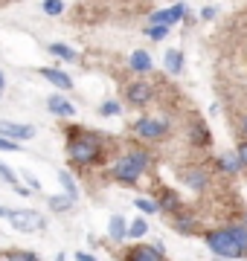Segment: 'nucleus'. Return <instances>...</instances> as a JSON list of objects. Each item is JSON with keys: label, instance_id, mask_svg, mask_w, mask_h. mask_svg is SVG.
Masks as SVG:
<instances>
[{"label": "nucleus", "instance_id": "nucleus-2", "mask_svg": "<svg viewBox=\"0 0 247 261\" xmlns=\"http://www.w3.org/2000/svg\"><path fill=\"white\" fill-rule=\"evenodd\" d=\"M102 157V140L90 134V130H73L70 140H67V160L73 166L85 168V166H93L99 163Z\"/></svg>", "mask_w": 247, "mask_h": 261}, {"label": "nucleus", "instance_id": "nucleus-17", "mask_svg": "<svg viewBox=\"0 0 247 261\" xmlns=\"http://www.w3.org/2000/svg\"><path fill=\"white\" fill-rule=\"evenodd\" d=\"M47 53H53L56 58H61V61H76L79 58V53L73 47H67V44H58V41H53L47 47Z\"/></svg>", "mask_w": 247, "mask_h": 261}, {"label": "nucleus", "instance_id": "nucleus-3", "mask_svg": "<svg viewBox=\"0 0 247 261\" xmlns=\"http://www.w3.org/2000/svg\"><path fill=\"white\" fill-rule=\"evenodd\" d=\"M152 166V154L149 151H131V154H122V157L114 163V168H111V174H114L119 183H125V186H134L137 180L143 177V171Z\"/></svg>", "mask_w": 247, "mask_h": 261}, {"label": "nucleus", "instance_id": "nucleus-19", "mask_svg": "<svg viewBox=\"0 0 247 261\" xmlns=\"http://www.w3.org/2000/svg\"><path fill=\"white\" fill-rule=\"evenodd\" d=\"M47 203H50V209H53V212H67V209H73V203H76V200H73L70 195H53Z\"/></svg>", "mask_w": 247, "mask_h": 261}, {"label": "nucleus", "instance_id": "nucleus-25", "mask_svg": "<svg viewBox=\"0 0 247 261\" xmlns=\"http://www.w3.org/2000/svg\"><path fill=\"white\" fill-rule=\"evenodd\" d=\"M145 35L152 38V41H163V38L169 35V27H163V23H149Z\"/></svg>", "mask_w": 247, "mask_h": 261}, {"label": "nucleus", "instance_id": "nucleus-22", "mask_svg": "<svg viewBox=\"0 0 247 261\" xmlns=\"http://www.w3.org/2000/svg\"><path fill=\"white\" fill-rule=\"evenodd\" d=\"M166 15H169V27H175L178 20L186 18V6H183V3H175V6H169V9H166Z\"/></svg>", "mask_w": 247, "mask_h": 261}, {"label": "nucleus", "instance_id": "nucleus-4", "mask_svg": "<svg viewBox=\"0 0 247 261\" xmlns=\"http://www.w3.org/2000/svg\"><path fill=\"white\" fill-rule=\"evenodd\" d=\"M169 122L166 119H154V116H140V119L134 122V134L140 137V140H163L166 134H169Z\"/></svg>", "mask_w": 247, "mask_h": 261}, {"label": "nucleus", "instance_id": "nucleus-23", "mask_svg": "<svg viewBox=\"0 0 247 261\" xmlns=\"http://www.w3.org/2000/svg\"><path fill=\"white\" fill-rule=\"evenodd\" d=\"M149 232V224H145V218H137L131 226H128V238H143Z\"/></svg>", "mask_w": 247, "mask_h": 261}, {"label": "nucleus", "instance_id": "nucleus-5", "mask_svg": "<svg viewBox=\"0 0 247 261\" xmlns=\"http://www.w3.org/2000/svg\"><path fill=\"white\" fill-rule=\"evenodd\" d=\"M9 224L18 232H38V229H44V218L35 209H12Z\"/></svg>", "mask_w": 247, "mask_h": 261}, {"label": "nucleus", "instance_id": "nucleus-27", "mask_svg": "<svg viewBox=\"0 0 247 261\" xmlns=\"http://www.w3.org/2000/svg\"><path fill=\"white\" fill-rule=\"evenodd\" d=\"M41 6H44V12H47V15H53V18H56V15H61V12H64V0H44Z\"/></svg>", "mask_w": 247, "mask_h": 261}, {"label": "nucleus", "instance_id": "nucleus-34", "mask_svg": "<svg viewBox=\"0 0 247 261\" xmlns=\"http://www.w3.org/2000/svg\"><path fill=\"white\" fill-rule=\"evenodd\" d=\"M241 134H244V137H247V116H244V119H241Z\"/></svg>", "mask_w": 247, "mask_h": 261}, {"label": "nucleus", "instance_id": "nucleus-12", "mask_svg": "<svg viewBox=\"0 0 247 261\" xmlns=\"http://www.w3.org/2000/svg\"><path fill=\"white\" fill-rule=\"evenodd\" d=\"M41 75H44L50 84H56L58 90H70V87H73V79H70L64 70H56V67H44V70H41Z\"/></svg>", "mask_w": 247, "mask_h": 261}, {"label": "nucleus", "instance_id": "nucleus-1", "mask_svg": "<svg viewBox=\"0 0 247 261\" xmlns=\"http://www.w3.org/2000/svg\"><path fill=\"white\" fill-rule=\"evenodd\" d=\"M207 247L221 258H247V226H221L207 232Z\"/></svg>", "mask_w": 247, "mask_h": 261}, {"label": "nucleus", "instance_id": "nucleus-15", "mask_svg": "<svg viewBox=\"0 0 247 261\" xmlns=\"http://www.w3.org/2000/svg\"><path fill=\"white\" fill-rule=\"evenodd\" d=\"M163 67H166V73L181 75V70H183V53H181V49H166V56H163Z\"/></svg>", "mask_w": 247, "mask_h": 261}, {"label": "nucleus", "instance_id": "nucleus-7", "mask_svg": "<svg viewBox=\"0 0 247 261\" xmlns=\"http://www.w3.org/2000/svg\"><path fill=\"white\" fill-rule=\"evenodd\" d=\"M0 137H6V140H32L35 137V128L32 125H18V122H6V119H0Z\"/></svg>", "mask_w": 247, "mask_h": 261}, {"label": "nucleus", "instance_id": "nucleus-21", "mask_svg": "<svg viewBox=\"0 0 247 261\" xmlns=\"http://www.w3.org/2000/svg\"><path fill=\"white\" fill-rule=\"evenodd\" d=\"M186 183H189V189H204L207 186V177H204V171H201V168H192L189 174H186Z\"/></svg>", "mask_w": 247, "mask_h": 261}, {"label": "nucleus", "instance_id": "nucleus-28", "mask_svg": "<svg viewBox=\"0 0 247 261\" xmlns=\"http://www.w3.org/2000/svg\"><path fill=\"white\" fill-rule=\"evenodd\" d=\"M0 177L6 180V183H18V177H15V171H12L6 163H0Z\"/></svg>", "mask_w": 247, "mask_h": 261}, {"label": "nucleus", "instance_id": "nucleus-32", "mask_svg": "<svg viewBox=\"0 0 247 261\" xmlns=\"http://www.w3.org/2000/svg\"><path fill=\"white\" fill-rule=\"evenodd\" d=\"M76 261H96V255H90V252H76Z\"/></svg>", "mask_w": 247, "mask_h": 261}, {"label": "nucleus", "instance_id": "nucleus-35", "mask_svg": "<svg viewBox=\"0 0 247 261\" xmlns=\"http://www.w3.org/2000/svg\"><path fill=\"white\" fill-rule=\"evenodd\" d=\"M3 87H6V79H3V73H0V90H3Z\"/></svg>", "mask_w": 247, "mask_h": 261}, {"label": "nucleus", "instance_id": "nucleus-14", "mask_svg": "<svg viewBox=\"0 0 247 261\" xmlns=\"http://www.w3.org/2000/svg\"><path fill=\"white\" fill-rule=\"evenodd\" d=\"M108 238H114V241L128 238V224H125L122 215H111V221H108Z\"/></svg>", "mask_w": 247, "mask_h": 261}, {"label": "nucleus", "instance_id": "nucleus-16", "mask_svg": "<svg viewBox=\"0 0 247 261\" xmlns=\"http://www.w3.org/2000/svg\"><path fill=\"white\" fill-rule=\"evenodd\" d=\"M218 168L224 171V174H238V171H241V163H238L236 151H227V154H221V157H218Z\"/></svg>", "mask_w": 247, "mask_h": 261}, {"label": "nucleus", "instance_id": "nucleus-18", "mask_svg": "<svg viewBox=\"0 0 247 261\" xmlns=\"http://www.w3.org/2000/svg\"><path fill=\"white\" fill-rule=\"evenodd\" d=\"M175 226H178V232L192 235V232H198V218H189V215H175Z\"/></svg>", "mask_w": 247, "mask_h": 261}, {"label": "nucleus", "instance_id": "nucleus-30", "mask_svg": "<svg viewBox=\"0 0 247 261\" xmlns=\"http://www.w3.org/2000/svg\"><path fill=\"white\" fill-rule=\"evenodd\" d=\"M0 151H20V145L15 140H6V137H0Z\"/></svg>", "mask_w": 247, "mask_h": 261}, {"label": "nucleus", "instance_id": "nucleus-26", "mask_svg": "<svg viewBox=\"0 0 247 261\" xmlns=\"http://www.w3.org/2000/svg\"><path fill=\"white\" fill-rule=\"evenodd\" d=\"M99 113H102V116H119V113H122V105L116 102V99H108V102H102Z\"/></svg>", "mask_w": 247, "mask_h": 261}, {"label": "nucleus", "instance_id": "nucleus-31", "mask_svg": "<svg viewBox=\"0 0 247 261\" xmlns=\"http://www.w3.org/2000/svg\"><path fill=\"white\" fill-rule=\"evenodd\" d=\"M215 15H218V9H215V6H204V9H201V20H212Z\"/></svg>", "mask_w": 247, "mask_h": 261}, {"label": "nucleus", "instance_id": "nucleus-24", "mask_svg": "<svg viewBox=\"0 0 247 261\" xmlns=\"http://www.w3.org/2000/svg\"><path fill=\"white\" fill-rule=\"evenodd\" d=\"M134 206H137L143 215H157V212H160V209H157V203H154V200H149V197H137V200H134Z\"/></svg>", "mask_w": 247, "mask_h": 261}, {"label": "nucleus", "instance_id": "nucleus-6", "mask_svg": "<svg viewBox=\"0 0 247 261\" xmlns=\"http://www.w3.org/2000/svg\"><path fill=\"white\" fill-rule=\"evenodd\" d=\"M152 96H154V90H152V84L149 82H134V84H128V90H125V99H128L134 108L149 105L152 102Z\"/></svg>", "mask_w": 247, "mask_h": 261}, {"label": "nucleus", "instance_id": "nucleus-29", "mask_svg": "<svg viewBox=\"0 0 247 261\" xmlns=\"http://www.w3.org/2000/svg\"><path fill=\"white\" fill-rule=\"evenodd\" d=\"M236 157H238V163H241V168H247V140H244V142H238Z\"/></svg>", "mask_w": 247, "mask_h": 261}, {"label": "nucleus", "instance_id": "nucleus-8", "mask_svg": "<svg viewBox=\"0 0 247 261\" xmlns=\"http://www.w3.org/2000/svg\"><path fill=\"white\" fill-rule=\"evenodd\" d=\"M125 261H166L160 247H149V244H134L125 252Z\"/></svg>", "mask_w": 247, "mask_h": 261}, {"label": "nucleus", "instance_id": "nucleus-13", "mask_svg": "<svg viewBox=\"0 0 247 261\" xmlns=\"http://www.w3.org/2000/svg\"><path fill=\"white\" fill-rule=\"evenodd\" d=\"M128 64H131L134 73H149V70L154 67V61H152V56H149L145 49H134L131 56H128Z\"/></svg>", "mask_w": 247, "mask_h": 261}, {"label": "nucleus", "instance_id": "nucleus-33", "mask_svg": "<svg viewBox=\"0 0 247 261\" xmlns=\"http://www.w3.org/2000/svg\"><path fill=\"white\" fill-rule=\"evenodd\" d=\"M23 180H27V183H29V186H32V189H41V183H38V180H35V177H32V174H27V177H23Z\"/></svg>", "mask_w": 247, "mask_h": 261}, {"label": "nucleus", "instance_id": "nucleus-20", "mask_svg": "<svg viewBox=\"0 0 247 261\" xmlns=\"http://www.w3.org/2000/svg\"><path fill=\"white\" fill-rule=\"evenodd\" d=\"M58 180H61V186H64V195H70L73 200H79V186L73 183V177H70L67 171H58Z\"/></svg>", "mask_w": 247, "mask_h": 261}, {"label": "nucleus", "instance_id": "nucleus-9", "mask_svg": "<svg viewBox=\"0 0 247 261\" xmlns=\"http://www.w3.org/2000/svg\"><path fill=\"white\" fill-rule=\"evenodd\" d=\"M47 111L53 116H61V119H73L76 116V105L70 102V99H64L61 93H53L47 99Z\"/></svg>", "mask_w": 247, "mask_h": 261}, {"label": "nucleus", "instance_id": "nucleus-10", "mask_svg": "<svg viewBox=\"0 0 247 261\" xmlns=\"http://www.w3.org/2000/svg\"><path fill=\"white\" fill-rule=\"evenodd\" d=\"M154 203H157V209H163L166 215H181L183 212V200L178 197V192H171V189H163L160 197H157Z\"/></svg>", "mask_w": 247, "mask_h": 261}, {"label": "nucleus", "instance_id": "nucleus-11", "mask_svg": "<svg viewBox=\"0 0 247 261\" xmlns=\"http://www.w3.org/2000/svg\"><path fill=\"white\" fill-rule=\"evenodd\" d=\"M189 142L198 145V148H207L209 142H212V134H209L207 122H192L189 125Z\"/></svg>", "mask_w": 247, "mask_h": 261}]
</instances>
